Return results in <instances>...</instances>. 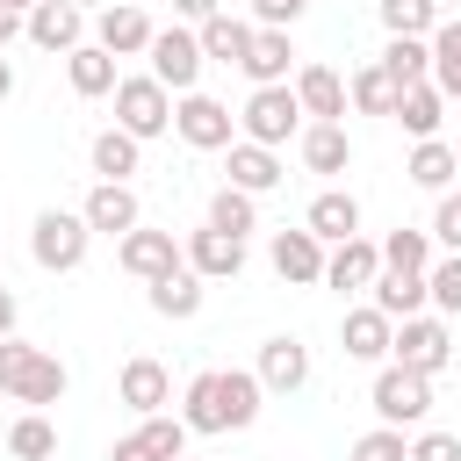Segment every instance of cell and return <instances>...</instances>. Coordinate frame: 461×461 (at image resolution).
<instances>
[{
    "instance_id": "obj_1",
    "label": "cell",
    "mask_w": 461,
    "mask_h": 461,
    "mask_svg": "<svg viewBox=\"0 0 461 461\" xmlns=\"http://www.w3.org/2000/svg\"><path fill=\"white\" fill-rule=\"evenodd\" d=\"M259 396H267L259 375H245V367H202L187 382L180 418H187V432H245L259 418Z\"/></svg>"
},
{
    "instance_id": "obj_2",
    "label": "cell",
    "mask_w": 461,
    "mask_h": 461,
    "mask_svg": "<svg viewBox=\"0 0 461 461\" xmlns=\"http://www.w3.org/2000/svg\"><path fill=\"white\" fill-rule=\"evenodd\" d=\"M65 360L58 353H43V346H29V339H0V389L14 396V403H29V411H43V403H58L65 396Z\"/></svg>"
},
{
    "instance_id": "obj_3",
    "label": "cell",
    "mask_w": 461,
    "mask_h": 461,
    "mask_svg": "<svg viewBox=\"0 0 461 461\" xmlns=\"http://www.w3.org/2000/svg\"><path fill=\"white\" fill-rule=\"evenodd\" d=\"M86 238H94V223H86L79 209H43L36 230H29V252H36L43 274H72V267L86 259Z\"/></svg>"
},
{
    "instance_id": "obj_4",
    "label": "cell",
    "mask_w": 461,
    "mask_h": 461,
    "mask_svg": "<svg viewBox=\"0 0 461 461\" xmlns=\"http://www.w3.org/2000/svg\"><path fill=\"white\" fill-rule=\"evenodd\" d=\"M115 122H122L130 137H166V130H173V86H158L151 72L115 79Z\"/></svg>"
},
{
    "instance_id": "obj_5",
    "label": "cell",
    "mask_w": 461,
    "mask_h": 461,
    "mask_svg": "<svg viewBox=\"0 0 461 461\" xmlns=\"http://www.w3.org/2000/svg\"><path fill=\"white\" fill-rule=\"evenodd\" d=\"M425 411H432V375L389 360V367L375 375V418H382V425H425Z\"/></svg>"
},
{
    "instance_id": "obj_6",
    "label": "cell",
    "mask_w": 461,
    "mask_h": 461,
    "mask_svg": "<svg viewBox=\"0 0 461 461\" xmlns=\"http://www.w3.org/2000/svg\"><path fill=\"white\" fill-rule=\"evenodd\" d=\"M245 137L252 144H288V137H303V101H295V86H252V101H245Z\"/></svg>"
},
{
    "instance_id": "obj_7",
    "label": "cell",
    "mask_w": 461,
    "mask_h": 461,
    "mask_svg": "<svg viewBox=\"0 0 461 461\" xmlns=\"http://www.w3.org/2000/svg\"><path fill=\"white\" fill-rule=\"evenodd\" d=\"M173 130H180V144H194V151H230V144H238V115H230L216 94H180Z\"/></svg>"
},
{
    "instance_id": "obj_8",
    "label": "cell",
    "mask_w": 461,
    "mask_h": 461,
    "mask_svg": "<svg viewBox=\"0 0 461 461\" xmlns=\"http://www.w3.org/2000/svg\"><path fill=\"white\" fill-rule=\"evenodd\" d=\"M144 58H151V79H158V86H173V94H194V79H202V65H209L194 29H158Z\"/></svg>"
},
{
    "instance_id": "obj_9",
    "label": "cell",
    "mask_w": 461,
    "mask_h": 461,
    "mask_svg": "<svg viewBox=\"0 0 461 461\" xmlns=\"http://www.w3.org/2000/svg\"><path fill=\"white\" fill-rule=\"evenodd\" d=\"M115 259H122V274H137V281H158V274H173V267H187V245H173V230H130V238H115Z\"/></svg>"
},
{
    "instance_id": "obj_10",
    "label": "cell",
    "mask_w": 461,
    "mask_h": 461,
    "mask_svg": "<svg viewBox=\"0 0 461 461\" xmlns=\"http://www.w3.org/2000/svg\"><path fill=\"white\" fill-rule=\"evenodd\" d=\"M389 360H403V367H418V375H439V367L454 360V339H447V324H439V317H403V324H396Z\"/></svg>"
},
{
    "instance_id": "obj_11",
    "label": "cell",
    "mask_w": 461,
    "mask_h": 461,
    "mask_svg": "<svg viewBox=\"0 0 461 461\" xmlns=\"http://www.w3.org/2000/svg\"><path fill=\"white\" fill-rule=\"evenodd\" d=\"M267 259H274V274L295 281V288H317V281H324V238H317L310 223H303V230H274Z\"/></svg>"
},
{
    "instance_id": "obj_12",
    "label": "cell",
    "mask_w": 461,
    "mask_h": 461,
    "mask_svg": "<svg viewBox=\"0 0 461 461\" xmlns=\"http://www.w3.org/2000/svg\"><path fill=\"white\" fill-rule=\"evenodd\" d=\"M187 267H194L202 281H238V274H245V238L202 223V230H187Z\"/></svg>"
},
{
    "instance_id": "obj_13",
    "label": "cell",
    "mask_w": 461,
    "mask_h": 461,
    "mask_svg": "<svg viewBox=\"0 0 461 461\" xmlns=\"http://www.w3.org/2000/svg\"><path fill=\"white\" fill-rule=\"evenodd\" d=\"M94 230H108V238H130L137 223H144V209H137V194H130V180H94V194H86V209H79Z\"/></svg>"
},
{
    "instance_id": "obj_14",
    "label": "cell",
    "mask_w": 461,
    "mask_h": 461,
    "mask_svg": "<svg viewBox=\"0 0 461 461\" xmlns=\"http://www.w3.org/2000/svg\"><path fill=\"white\" fill-rule=\"evenodd\" d=\"M115 396H122L137 418H151V411H166V403H173V375H166L151 353H137V360H122V382H115Z\"/></svg>"
},
{
    "instance_id": "obj_15",
    "label": "cell",
    "mask_w": 461,
    "mask_h": 461,
    "mask_svg": "<svg viewBox=\"0 0 461 461\" xmlns=\"http://www.w3.org/2000/svg\"><path fill=\"white\" fill-rule=\"evenodd\" d=\"M151 14L137 7V0H108L101 7V50H115V58H137V50H151Z\"/></svg>"
},
{
    "instance_id": "obj_16",
    "label": "cell",
    "mask_w": 461,
    "mask_h": 461,
    "mask_svg": "<svg viewBox=\"0 0 461 461\" xmlns=\"http://www.w3.org/2000/svg\"><path fill=\"white\" fill-rule=\"evenodd\" d=\"M339 346H346V360H389V346H396V317H382L375 303H367V310H346Z\"/></svg>"
},
{
    "instance_id": "obj_17",
    "label": "cell",
    "mask_w": 461,
    "mask_h": 461,
    "mask_svg": "<svg viewBox=\"0 0 461 461\" xmlns=\"http://www.w3.org/2000/svg\"><path fill=\"white\" fill-rule=\"evenodd\" d=\"M79 29H86V7H79V0H43V7H29V43H36V50H79Z\"/></svg>"
},
{
    "instance_id": "obj_18",
    "label": "cell",
    "mask_w": 461,
    "mask_h": 461,
    "mask_svg": "<svg viewBox=\"0 0 461 461\" xmlns=\"http://www.w3.org/2000/svg\"><path fill=\"white\" fill-rule=\"evenodd\" d=\"M375 274H382V245L367 238H346L324 252V288H375Z\"/></svg>"
},
{
    "instance_id": "obj_19",
    "label": "cell",
    "mask_w": 461,
    "mask_h": 461,
    "mask_svg": "<svg viewBox=\"0 0 461 461\" xmlns=\"http://www.w3.org/2000/svg\"><path fill=\"white\" fill-rule=\"evenodd\" d=\"M288 58H295V43H288V29H252V50H245V79L252 86H288Z\"/></svg>"
},
{
    "instance_id": "obj_20",
    "label": "cell",
    "mask_w": 461,
    "mask_h": 461,
    "mask_svg": "<svg viewBox=\"0 0 461 461\" xmlns=\"http://www.w3.org/2000/svg\"><path fill=\"white\" fill-rule=\"evenodd\" d=\"M295 101H303L310 122H339V115H346V79H339L331 65H303V72H295Z\"/></svg>"
},
{
    "instance_id": "obj_21",
    "label": "cell",
    "mask_w": 461,
    "mask_h": 461,
    "mask_svg": "<svg viewBox=\"0 0 461 461\" xmlns=\"http://www.w3.org/2000/svg\"><path fill=\"white\" fill-rule=\"evenodd\" d=\"M252 375H259L267 389H281V396H288V389H303V382H310V346H303V339H267Z\"/></svg>"
},
{
    "instance_id": "obj_22",
    "label": "cell",
    "mask_w": 461,
    "mask_h": 461,
    "mask_svg": "<svg viewBox=\"0 0 461 461\" xmlns=\"http://www.w3.org/2000/svg\"><path fill=\"white\" fill-rule=\"evenodd\" d=\"M324 245H346V238H360V202L346 194V187H324L317 202H310V216H303Z\"/></svg>"
},
{
    "instance_id": "obj_23",
    "label": "cell",
    "mask_w": 461,
    "mask_h": 461,
    "mask_svg": "<svg viewBox=\"0 0 461 461\" xmlns=\"http://www.w3.org/2000/svg\"><path fill=\"white\" fill-rule=\"evenodd\" d=\"M194 36H202V58H216V65H245V50H252V22H238V14H209V22H194Z\"/></svg>"
},
{
    "instance_id": "obj_24",
    "label": "cell",
    "mask_w": 461,
    "mask_h": 461,
    "mask_svg": "<svg viewBox=\"0 0 461 461\" xmlns=\"http://www.w3.org/2000/svg\"><path fill=\"white\" fill-rule=\"evenodd\" d=\"M396 122H403V137H439V122H447V94H439L432 79L403 86V94H396Z\"/></svg>"
},
{
    "instance_id": "obj_25",
    "label": "cell",
    "mask_w": 461,
    "mask_h": 461,
    "mask_svg": "<svg viewBox=\"0 0 461 461\" xmlns=\"http://www.w3.org/2000/svg\"><path fill=\"white\" fill-rule=\"evenodd\" d=\"M425 303H432L425 274H396V267H382V274H375V310H382V317H396V324H403V317H418Z\"/></svg>"
},
{
    "instance_id": "obj_26",
    "label": "cell",
    "mask_w": 461,
    "mask_h": 461,
    "mask_svg": "<svg viewBox=\"0 0 461 461\" xmlns=\"http://www.w3.org/2000/svg\"><path fill=\"white\" fill-rule=\"evenodd\" d=\"M65 79H72V94H115V50H101V43H79V50H65Z\"/></svg>"
},
{
    "instance_id": "obj_27",
    "label": "cell",
    "mask_w": 461,
    "mask_h": 461,
    "mask_svg": "<svg viewBox=\"0 0 461 461\" xmlns=\"http://www.w3.org/2000/svg\"><path fill=\"white\" fill-rule=\"evenodd\" d=\"M86 158H94V173H101V180H130V173H137V158H144V137H130V130L115 122V130H101V137L86 144Z\"/></svg>"
},
{
    "instance_id": "obj_28",
    "label": "cell",
    "mask_w": 461,
    "mask_h": 461,
    "mask_svg": "<svg viewBox=\"0 0 461 461\" xmlns=\"http://www.w3.org/2000/svg\"><path fill=\"white\" fill-rule=\"evenodd\" d=\"M230 187H245V194H267V187H281V158H274V144H230Z\"/></svg>"
},
{
    "instance_id": "obj_29",
    "label": "cell",
    "mask_w": 461,
    "mask_h": 461,
    "mask_svg": "<svg viewBox=\"0 0 461 461\" xmlns=\"http://www.w3.org/2000/svg\"><path fill=\"white\" fill-rule=\"evenodd\" d=\"M403 173H411V187H425V194H447V187H454V173H461V158H454L439 137H418Z\"/></svg>"
},
{
    "instance_id": "obj_30",
    "label": "cell",
    "mask_w": 461,
    "mask_h": 461,
    "mask_svg": "<svg viewBox=\"0 0 461 461\" xmlns=\"http://www.w3.org/2000/svg\"><path fill=\"white\" fill-rule=\"evenodd\" d=\"M151 310H158V317H173V324H187V317L202 310V274H194V267L158 274V281H151Z\"/></svg>"
},
{
    "instance_id": "obj_31",
    "label": "cell",
    "mask_w": 461,
    "mask_h": 461,
    "mask_svg": "<svg viewBox=\"0 0 461 461\" xmlns=\"http://www.w3.org/2000/svg\"><path fill=\"white\" fill-rule=\"evenodd\" d=\"M382 72L396 79V94H403V86H418V79H432V36H389Z\"/></svg>"
},
{
    "instance_id": "obj_32",
    "label": "cell",
    "mask_w": 461,
    "mask_h": 461,
    "mask_svg": "<svg viewBox=\"0 0 461 461\" xmlns=\"http://www.w3.org/2000/svg\"><path fill=\"white\" fill-rule=\"evenodd\" d=\"M353 144H346V122H310L303 130V166L310 173H346Z\"/></svg>"
},
{
    "instance_id": "obj_33",
    "label": "cell",
    "mask_w": 461,
    "mask_h": 461,
    "mask_svg": "<svg viewBox=\"0 0 461 461\" xmlns=\"http://www.w3.org/2000/svg\"><path fill=\"white\" fill-rule=\"evenodd\" d=\"M209 223H216V230H230V238L259 230V194H245V187H230V180H223V187L209 194Z\"/></svg>"
},
{
    "instance_id": "obj_34",
    "label": "cell",
    "mask_w": 461,
    "mask_h": 461,
    "mask_svg": "<svg viewBox=\"0 0 461 461\" xmlns=\"http://www.w3.org/2000/svg\"><path fill=\"white\" fill-rule=\"evenodd\" d=\"M7 454H14V461H50V454H58V425H50L43 411H22V418L7 425Z\"/></svg>"
},
{
    "instance_id": "obj_35",
    "label": "cell",
    "mask_w": 461,
    "mask_h": 461,
    "mask_svg": "<svg viewBox=\"0 0 461 461\" xmlns=\"http://www.w3.org/2000/svg\"><path fill=\"white\" fill-rule=\"evenodd\" d=\"M346 101H353L360 115H396V79H389L382 65H360V72L346 79Z\"/></svg>"
},
{
    "instance_id": "obj_36",
    "label": "cell",
    "mask_w": 461,
    "mask_h": 461,
    "mask_svg": "<svg viewBox=\"0 0 461 461\" xmlns=\"http://www.w3.org/2000/svg\"><path fill=\"white\" fill-rule=\"evenodd\" d=\"M432 86L447 101H461V22H439L432 29Z\"/></svg>"
},
{
    "instance_id": "obj_37",
    "label": "cell",
    "mask_w": 461,
    "mask_h": 461,
    "mask_svg": "<svg viewBox=\"0 0 461 461\" xmlns=\"http://www.w3.org/2000/svg\"><path fill=\"white\" fill-rule=\"evenodd\" d=\"M382 267L425 274V267H432V230H389V238H382Z\"/></svg>"
},
{
    "instance_id": "obj_38",
    "label": "cell",
    "mask_w": 461,
    "mask_h": 461,
    "mask_svg": "<svg viewBox=\"0 0 461 461\" xmlns=\"http://www.w3.org/2000/svg\"><path fill=\"white\" fill-rule=\"evenodd\" d=\"M382 29L389 36H432L439 29V0H382Z\"/></svg>"
},
{
    "instance_id": "obj_39",
    "label": "cell",
    "mask_w": 461,
    "mask_h": 461,
    "mask_svg": "<svg viewBox=\"0 0 461 461\" xmlns=\"http://www.w3.org/2000/svg\"><path fill=\"white\" fill-rule=\"evenodd\" d=\"M137 439H144L158 461H180V454H187V418H173V411H151V418L137 425Z\"/></svg>"
},
{
    "instance_id": "obj_40",
    "label": "cell",
    "mask_w": 461,
    "mask_h": 461,
    "mask_svg": "<svg viewBox=\"0 0 461 461\" xmlns=\"http://www.w3.org/2000/svg\"><path fill=\"white\" fill-rule=\"evenodd\" d=\"M353 461H411L403 425H375V432H360V439H353Z\"/></svg>"
},
{
    "instance_id": "obj_41",
    "label": "cell",
    "mask_w": 461,
    "mask_h": 461,
    "mask_svg": "<svg viewBox=\"0 0 461 461\" xmlns=\"http://www.w3.org/2000/svg\"><path fill=\"white\" fill-rule=\"evenodd\" d=\"M425 288H432V303H439L447 317H461V252L432 259V267H425Z\"/></svg>"
},
{
    "instance_id": "obj_42",
    "label": "cell",
    "mask_w": 461,
    "mask_h": 461,
    "mask_svg": "<svg viewBox=\"0 0 461 461\" xmlns=\"http://www.w3.org/2000/svg\"><path fill=\"white\" fill-rule=\"evenodd\" d=\"M432 245L461 252V194H454V187H447V194H439V209H432Z\"/></svg>"
},
{
    "instance_id": "obj_43",
    "label": "cell",
    "mask_w": 461,
    "mask_h": 461,
    "mask_svg": "<svg viewBox=\"0 0 461 461\" xmlns=\"http://www.w3.org/2000/svg\"><path fill=\"white\" fill-rule=\"evenodd\" d=\"M411 461H461V439L454 432H418L411 439Z\"/></svg>"
},
{
    "instance_id": "obj_44",
    "label": "cell",
    "mask_w": 461,
    "mask_h": 461,
    "mask_svg": "<svg viewBox=\"0 0 461 461\" xmlns=\"http://www.w3.org/2000/svg\"><path fill=\"white\" fill-rule=\"evenodd\" d=\"M303 7L310 0H252V22L259 29H288V22H303Z\"/></svg>"
},
{
    "instance_id": "obj_45",
    "label": "cell",
    "mask_w": 461,
    "mask_h": 461,
    "mask_svg": "<svg viewBox=\"0 0 461 461\" xmlns=\"http://www.w3.org/2000/svg\"><path fill=\"white\" fill-rule=\"evenodd\" d=\"M14 36H29V14H14V7H7V0H0V50H7V43H14Z\"/></svg>"
},
{
    "instance_id": "obj_46",
    "label": "cell",
    "mask_w": 461,
    "mask_h": 461,
    "mask_svg": "<svg viewBox=\"0 0 461 461\" xmlns=\"http://www.w3.org/2000/svg\"><path fill=\"white\" fill-rule=\"evenodd\" d=\"M108 461H158V454H151V447L130 432V439H115V454H108Z\"/></svg>"
},
{
    "instance_id": "obj_47",
    "label": "cell",
    "mask_w": 461,
    "mask_h": 461,
    "mask_svg": "<svg viewBox=\"0 0 461 461\" xmlns=\"http://www.w3.org/2000/svg\"><path fill=\"white\" fill-rule=\"evenodd\" d=\"M14 324H22V303H14V288H0V339H14Z\"/></svg>"
},
{
    "instance_id": "obj_48",
    "label": "cell",
    "mask_w": 461,
    "mask_h": 461,
    "mask_svg": "<svg viewBox=\"0 0 461 461\" xmlns=\"http://www.w3.org/2000/svg\"><path fill=\"white\" fill-rule=\"evenodd\" d=\"M223 0H173V14H187V22H209Z\"/></svg>"
},
{
    "instance_id": "obj_49",
    "label": "cell",
    "mask_w": 461,
    "mask_h": 461,
    "mask_svg": "<svg viewBox=\"0 0 461 461\" xmlns=\"http://www.w3.org/2000/svg\"><path fill=\"white\" fill-rule=\"evenodd\" d=\"M14 94V65H7V50H0V101Z\"/></svg>"
},
{
    "instance_id": "obj_50",
    "label": "cell",
    "mask_w": 461,
    "mask_h": 461,
    "mask_svg": "<svg viewBox=\"0 0 461 461\" xmlns=\"http://www.w3.org/2000/svg\"><path fill=\"white\" fill-rule=\"evenodd\" d=\"M7 7H14V14H29V7H43V0H7Z\"/></svg>"
},
{
    "instance_id": "obj_51",
    "label": "cell",
    "mask_w": 461,
    "mask_h": 461,
    "mask_svg": "<svg viewBox=\"0 0 461 461\" xmlns=\"http://www.w3.org/2000/svg\"><path fill=\"white\" fill-rule=\"evenodd\" d=\"M79 7H108V0H79Z\"/></svg>"
},
{
    "instance_id": "obj_52",
    "label": "cell",
    "mask_w": 461,
    "mask_h": 461,
    "mask_svg": "<svg viewBox=\"0 0 461 461\" xmlns=\"http://www.w3.org/2000/svg\"><path fill=\"white\" fill-rule=\"evenodd\" d=\"M439 7H461V0H439Z\"/></svg>"
},
{
    "instance_id": "obj_53",
    "label": "cell",
    "mask_w": 461,
    "mask_h": 461,
    "mask_svg": "<svg viewBox=\"0 0 461 461\" xmlns=\"http://www.w3.org/2000/svg\"><path fill=\"white\" fill-rule=\"evenodd\" d=\"M180 461H187V454H180Z\"/></svg>"
},
{
    "instance_id": "obj_54",
    "label": "cell",
    "mask_w": 461,
    "mask_h": 461,
    "mask_svg": "<svg viewBox=\"0 0 461 461\" xmlns=\"http://www.w3.org/2000/svg\"><path fill=\"white\" fill-rule=\"evenodd\" d=\"M137 7H144V0H137Z\"/></svg>"
}]
</instances>
